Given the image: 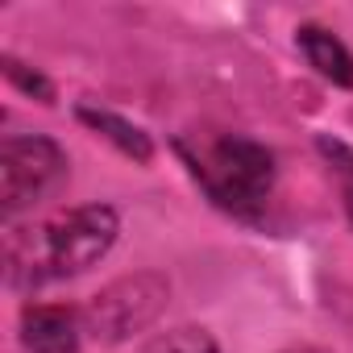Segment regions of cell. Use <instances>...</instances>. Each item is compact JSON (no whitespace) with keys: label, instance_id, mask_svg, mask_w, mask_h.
Here are the masks:
<instances>
[{"label":"cell","instance_id":"cell-7","mask_svg":"<svg viewBox=\"0 0 353 353\" xmlns=\"http://www.w3.org/2000/svg\"><path fill=\"white\" fill-rule=\"evenodd\" d=\"M75 117L96 133V137H104V141H112L125 158H133V162H150L154 158V141H150V133L141 129V125H133V121H125V117H117L112 108H96V104H79L75 108Z\"/></svg>","mask_w":353,"mask_h":353},{"label":"cell","instance_id":"cell-2","mask_svg":"<svg viewBox=\"0 0 353 353\" xmlns=\"http://www.w3.org/2000/svg\"><path fill=\"white\" fill-rule=\"evenodd\" d=\"M183 162L200 179V188L237 216H258L274 192V154L241 133H221V137H200L179 141Z\"/></svg>","mask_w":353,"mask_h":353},{"label":"cell","instance_id":"cell-6","mask_svg":"<svg viewBox=\"0 0 353 353\" xmlns=\"http://www.w3.org/2000/svg\"><path fill=\"white\" fill-rule=\"evenodd\" d=\"M295 46L303 50L307 67H312L320 79H328L332 88H353V50H349L332 30L307 21V26L295 30Z\"/></svg>","mask_w":353,"mask_h":353},{"label":"cell","instance_id":"cell-10","mask_svg":"<svg viewBox=\"0 0 353 353\" xmlns=\"http://www.w3.org/2000/svg\"><path fill=\"white\" fill-rule=\"evenodd\" d=\"M0 63H5V79H9L13 88H21L26 96H34V100H42V104H54V83H50L42 71L26 67V63H21V59H13V54H5Z\"/></svg>","mask_w":353,"mask_h":353},{"label":"cell","instance_id":"cell-9","mask_svg":"<svg viewBox=\"0 0 353 353\" xmlns=\"http://www.w3.org/2000/svg\"><path fill=\"white\" fill-rule=\"evenodd\" d=\"M316 145H320V154L328 158V166H332V174H336L345 212H349V221H353V150H349L345 141H332V137H320Z\"/></svg>","mask_w":353,"mask_h":353},{"label":"cell","instance_id":"cell-5","mask_svg":"<svg viewBox=\"0 0 353 353\" xmlns=\"http://www.w3.org/2000/svg\"><path fill=\"white\" fill-rule=\"evenodd\" d=\"M21 345L30 353H79L83 320L67 303H26L21 307Z\"/></svg>","mask_w":353,"mask_h":353},{"label":"cell","instance_id":"cell-1","mask_svg":"<svg viewBox=\"0 0 353 353\" xmlns=\"http://www.w3.org/2000/svg\"><path fill=\"white\" fill-rule=\"evenodd\" d=\"M121 233V216L112 204H79L46 225L9 229L5 237V274L13 287L34 291L59 279H75L92 270Z\"/></svg>","mask_w":353,"mask_h":353},{"label":"cell","instance_id":"cell-4","mask_svg":"<svg viewBox=\"0 0 353 353\" xmlns=\"http://www.w3.org/2000/svg\"><path fill=\"white\" fill-rule=\"evenodd\" d=\"M67 150L42 133H13L0 141V212L5 221L42 204L67 183Z\"/></svg>","mask_w":353,"mask_h":353},{"label":"cell","instance_id":"cell-8","mask_svg":"<svg viewBox=\"0 0 353 353\" xmlns=\"http://www.w3.org/2000/svg\"><path fill=\"white\" fill-rule=\"evenodd\" d=\"M137 353H221L216 336L208 328H196V324H179V328H166V332H154Z\"/></svg>","mask_w":353,"mask_h":353},{"label":"cell","instance_id":"cell-3","mask_svg":"<svg viewBox=\"0 0 353 353\" xmlns=\"http://www.w3.org/2000/svg\"><path fill=\"white\" fill-rule=\"evenodd\" d=\"M170 303V283L158 270H133L112 279L108 287H100L83 307V336H92L96 345H125L133 336H141L145 328L158 324V316Z\"/></svg>","mask_w":353,"mask_h":353}]
</instances>
